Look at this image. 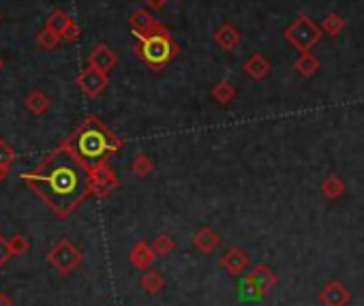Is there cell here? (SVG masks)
Here are the masks:
<instances>
[{
    "mask_svg": "<svg viewBox=\"0 0 364 306\" xmlns=\"http://www.w3.org/2000/svg\"><path fill=\"white\" fill-rule=\"evenodd\" d=\"M22 180L58 217H69L92 193L90 167L64 146L52 150L32 172L22 174Z\"/></svg>",
    "mask_w": 364,
    "mask_h": 306,
    "instance_id": "6da1fadb",
    "label": "cell"
},
{
    "mask_svg": "<svg viewBox=\"0 0 364 306\" xmlns=\"http://www.w3.org/2000/svg\"><path fill=\"white\" fill-rule=\"evenodd\" d=\"M62 146L69 148L84 165L92 169L110 154L118 152L122 142L96 116H88Z\"/></svg>",
    "mask_w": 364,
    "mask_h": 306,
    "instance_id": "7a4b0ae2",
    "label": "cell"
},
{
    "mask_svg": "<svg viewBox=\"0 0 364 306\" xmlns=\"http://www.w3.org/2000/svg\"><path fill=\"white\" fill-rule=\"evenodd\" d=\"M136 54L150 66L152 71H161L165 64H170L176 58L178 45H176L174 37L170 35V28H163V30L150 32V35L138 37Z\"/></svg>",
    "mask_w": 364,
    "mask_h": 306,
    "instance_id": "3957f363",
    "label": "cell"
},
{
    "mask_svg": "<svg viewBox=\"0 0 364 306\" xmlns=\"http://www.w3.org/2000/svg\"><path fill=\"white\" fill-rule=\"evenodd\" d=\"M283 37L289 45H293L300 54L311 52L323 37V30L315 24L309 15H298L283 32Z\"/></svg>",
    "mask_w": 364,
    "mask_h": 306,
    "instance_id": "277c9868",
    "label": "cell"
},
{
    "mask_svg": "<svg viewBox=\"0 0 364 306\" xmlns=\"http://www.w3.org/2000/svg\"><path fill=\"white\" fill-rule=\"evenodd\" d=\"M279 283V277L277 272L266 265V263H257L253 265V270L249 272V275L242 279V285H240V291L247 296V298H263L268 296Z\"/></svg>",
    "mask_w": 364,
    "mask_h": 306,
    "instance_id": "5b68a950",
    "label": "cell"
},
{
    "mask_svg": "<svg viewBox=\"0 0 364 306\" xmlns=\"http://www.w3.org/2000/svg\"><path fill=\"white\" fill-rule=\"evenodd\" d=\"M48 261L60 272V275H71V272L82 263V251L67 238L58 240L52 251L48 253Z\"/></svg>",
    "mask_w": 364,
    "mask_h": 306,
    "instance_id": "8992f818",
    "label": "cell"
},
{
    "mask_svg": "<svg viewBox=\"0 0 364 306\" xmlns=\"http://www.w3.org/2000/svg\"><path fill=\"white\" fill-rule=\"evenodd\" d=\"M90 184H92V193L96 197H105L118 187V178L114 174V169L103 161L90 169Z\"/></svg>",
    "mask_w": 364,
    "mask_h": 306,
    "instance_id": "52a82bcc",
    "label": "cell"
},
{
    "mask_svg": "<svg viewBox=\"0 0 364 306\" xmlns=\"http://www.w3.org/2000/svg\"><path fill=\"white\" fill-rule=\"evenodd\" d=\"M108 84H110L108 73L94 69V66H90V64L78 75V86H80V90H82L86 96H90V99H94V96H99V94H103V90L108 88Z\"/></svg>",
    "mask_w": 364,
    "mask_h": 306,
    "instance_id": "ba28073f",
    "label": "cell"
},
{
    "mask_svg": "<svg viewBox=\"0 0 364 306\" xmlns=\"http://www.w3.org/2000/svg\"><path fill=\"white\" fill-rule=\"evenodd\" d=\"M129 24H131V30H133V37H144V35H150V32H156V30H163L168 28L165 24H161L150 9H136L133 13L129 15Z\"/></svg>",
    "mask_w": 364,
    "mask_h": 306,
    "instance_id": "9c48e42d",
    "label": "cell"
},
{
    "mask_svg": "<svg viewBox=\"0 0 364 306\" xmlns=\"http://www.w3.org/2000/svg\"><path fill=\"white\" fill-rule=\"evenodd\" d=\"M251 265V257L247 251H242L240 247H231L223 253L221 257V268L227 272L229 277H240L249 270Z\"/></svg>",
    "mask_w": 364,
    "mask_h": 306,
    "instance_id": "30bf717a",
    "label": "cell"
},
{
    "mask_svg": "<svg viewBox=\"0 0 364 306\" xmlns=\"http://www.w3.org/2000/svg\"><path fill=\"white\" fill-rule=\"evenodd\" d=\"M351 300V291L347 289V285H343L341 281H328L321 291H319V304L321 306H345Z\"/></svg>",
    "mask_w": 364,
    "mask_h": 306,
    "instance_id": "8fae6325",
    "label": "cell"
},
{
    "mask_svg": "<svg viewBox=\"0 0 364 306\" xmlns=\"http://www.w3.org/2000/svg\"><path fill=\"white\" fill-rule=\"evenodd\" d=\"M88 64L94 66V69H99V71H103V73H110V71L114 69V66L118 64V56H116L105 43H99V45L90 52Z\"/></svg>",
    "mask_w": 364,
    "mask_h": 306,
    "instance_id": "7c38bea8",
    "label": "cell"
},
{
    "mask_svg": "<svg viewBox=\"0 0 364 306\" xmlns=\"http://www.w3.org/2000/svg\"><path fill=\"white\" fill-rule=\"evenodd\" d=\"M212 41L223 50V52H234L240 43V32L234 24H221L217 30H214V35H212Z\"/></svg>",
    "mask_w": 364,
    "mask_h": 306,
    "instance_id": "4fadbf2b",
    "label": "cell"
},
{
    "mask_svg": "<svg viewBox=\"0 0 364 306\" xmlns=\"http://www.w3.org/2000/svg\"><path fill=\"white\" fill-rule=\"evenodd\" d=\"M221 245V238L214 229L210 227H200L193 233V247L200 251L202 255H210L219 249Z\"/></svg>",
    "mask_w": 364,
    "mask_h": 306,
    "instance_id": "5bb4252c",
    "label": "cell"
},
{
    "mask_svg": "<svg viewBox=\"0 0 364 306\" xmlns=\"http://www.w3.org/2000/svg\"><path fill=\"white\" fill-rule=\"evenodd\" d=\"M242 69H245V73L251 78V80H255V82H261L263 78H266L268 73H270V60L263 56V54H259V52H255V54H251L249 58H247V62L242 64Z\"/></svg>",
    "mask_w": 364,
    "mask_h": 306,
    "instance_id": "9a60e30c",
    "label": "cell"
},
{
    "mask_svg": "<svg viewBox=\"0 0 364 306\" xmlns=\"http://www.w3.org/2000/svg\"><path fill=\"white\" fill-rule=\"evenodd\" d=\"M156 259V253L152 249V245H146V242H138L133 245V249L129 251V261L133 268L138 270H148L152 265V261Z\"/></svg>",
    "mask_w": 364,
    "mask_h": 306,
    "instance_id": "2e32d148",
    "label": "cell"
},
{
    "mask_svg": "<svg viewBox=\"0 0 364 306\" xmlns=\"http://www.w3.org/2000/svg\"><path fill=\"white\" fill-rule=\"evenodd\" d=\"M319 66H321V62H319L317 56H313L311 52L300 54V56L296 58V62H293V69L298 71V75L307 78V80H311V78L319 71Z\"/></svg>",
    "mask_w": 364,
    "mask_h": 306,
    "instance_id": "e0dca14e",
    "label": "cell"
},
{
    "mask_svg": "<svg viewBox=\"0 0 364 306\" xmlns=\"http://www.w3.org/2000/svg\"><path fill=\"white\" fill-rule=\"evenodd\" d=\"M24 105H26V110L30 112V114H45L48 110H50V96L45 94V92H41V90H32L28 96H26V101H24Z\"/></svg>",
    "mask_w": 364,
    "mask_h": 306,
    "instance_id": "ac0fdd59",
    "label": "cell"
},
{
    "mask_svg": "<svg viewBox=\"0 0 364 306\" xmlns=\"http://www.w3.org/2000/svg\"><path fill=\"white\" fill-rule=\"evenodd\" d=\"M212 99L217 101L219 105H229L231 101L236 99V86L231 84V82H217L214 86H212Z\"/></svg>",
    "mask_w": 364,
    "mask_h": 306,
    "instance_id": "d6986e66",
    "label": "cell"
},
{
    "mask_svg": "<svg viewBox=\"0 0 364 306\" xmlns=\"http://www.w3.org/2000/svg\"><path fill=\"white\" fill-rule=\"evenodd\" d=\"M140 287H142L146 293L154 296V293H159V291L165 287V279H163L161 272H156V270H146V275H144L142 281H140Z\"/></svg>",
    "mask_w": 364,
    "mask_h": 306,
    "instance_id": "ffe728a7",
    "label": "cell"
},
{
    "mask_svg": "<svg viewBox=\"0 0 364 306\" xmlns=\"http://www.w3.org/2000/svg\"><path fill=\"white\" fill-rule=\"evenodd\" d=\"M321 193H323L326 199L335 201V199L343 197V193H345V182H343L339 176H328V178L321 182Z\"/></svg>",
    "mask_w": 364,
    "mask_h": 306,
    "instance_id": "44dd1931",
    "label": "cell"
},
{
    "mask_svg": "<svg viewBox=\"0 0 364 306\" xmlns=\"http://www.w3.org/2000/svg\"><path fill=\"white\" fill-rule=\"evenodd\" d=\"M319 28L323 30V35H330V37H337L339 32H343L345 28V20L339 15V13H326Z\"/></svg>",
    "mask_w": 364,
    "mask_h": 306,
    "instance_id": "7402d4cb",
    "label": "cell"
},
{
    "mask_svg": "<svg viewBox=\"0 0 364 306\" xmlns=\"http://www.w3.org/2000/svg\"><path fill=\"white\" fill-rule=\"evenodd\" d=\"M154 169V163L148 154H138L133 161H131V172H133V176L138 178H148L152 174Z\"/></svg>",
    "mask_w": 364,
    "mask_h": 306,
    "instance_id": "603a6c76",
    "label": "cell"
},
{
    "mask_svg": "<svg viewBox=\"0 0 364 306\" xmlns=\"http://www.w3.org/2000/svg\"><path fill=\"white\" fill-rule=\"evenodd\" d=\"M152 249H154L156 257H168V255L174 253L176 242H174V238L170 233H159L152 240Z\"/></svg>",
    "mask_w": 364,
    "mask_h": 306,
    "instance_id": "cb8c5ba5",
    "label": "cell"
},
{
    "mask_svg": "<svg viewBox=\"0 0 364 306\" xmlns=\"http://www.w3.org/2000/svg\"><path fill=\"white\" fill-rule=\"evenodd\" d=\"M69 22H71V17L64 13V11H52L50 13V17H48V24H45V28H50V30H54L56 35H60L62 37V30L69 26Z\"/></svg>",
    "mask_w": 364,
    "mask_h": 306,
    "instance_id": "d4e9b609",
    "label": "cell"
},
{
    "mask_svg": "<svg viewBox=\"0 0 364 306\" xmlns=\"http://www.w3.org/2000/svg\"><path fill=\"white\" fill-rule=\"evenodd\" d=\"M60 35H56L54 30H50V28H43L39 35H37V45L39 48H43V50H54L58 43H60Z\"/></svg>",
    "mask_w": 364,
    "mask_h": 306,
    "instance_id": "484cf974",
    "label": "cell"
},
{
    "mask_svg": "<svg viewBox=\"0 0 364 306\" xmlns=\"http://www.w3.org/2000/svg\"><path fill=\"white\" fill-rule=\"evenodd\" d=\"M9 245H11V251H13L15 257L28 253V249H30V242H28V238L24 233H15L11 240H9Z\"/></svg>",
    "mask_w": 364,
    "mask_h": 306,
    "instance_id": "4316f807",
    "label": "cell"
},
{
    "mask_svg": "<svg viewBox=\"0 0 364 306\" xmlns=\"http://www.w3.org/2000/svg\"><path fill=\"white\" fill-rule=\"evenodd\" d=\"M80 35H82V26H80L75 20H71L69 26L62 30V39H64V41H78Z\"/></svg>",
    "mask_w": 364,
    "mask_h": 306,
    "instance_id": "83f0119b",
    "label": "cell"
},
{
    "mask_svg": "<svg viewBox=\"0 0 364 306\" xmlns=\"http://www.w3.org/2000/svg\"><path fill=\"white\" fill-rule=\"evenodd\" d=\"M13 159H15V150H13L7 142L0 140V165L9 167V165L13 163Z\"/></svg>",
    "mask_w": 364,
    "mask_h": 306,
    "instance_id": "f1b7e54d",
    "label": "cell"
},
{
    "mask_svg": "<svg viewBox=\"0 0 364 306\" xmlns=\"http://www.w3.org/2000/svg\"><path fill=\"white\" fill-rule=\"evenodd\" d=\"M11 255H13V251H11L9 240H5V238L0 235V265H5L11 259Z\"/></svg>",
    "mask_w": 364,
    "mask_h": 306,
    "instance_id": "f546056e",
    "label": "cell"
},
{
    "mask_svg": "<svg viewBox=\"0 0 364 306\" xmlns=\"http://www.w3.org/2000/svg\"><path fill=\"white\" fill-rule=\"evenodd\" d=\"M165 3H168V0H146L148 9H163Z\"/></svg>",
    "mask_w": 364,
    "mask_h": 306,
    "instance_id": "4dcf8cb0",
    "label": "cell"
},
{
    "mask_svg": "<svg viewBox=\"0 0 364 306\" xmlns=\"http://www.w3.org/2000/svg\"><path fill=\"white\" fill-rule=\"evenodd\" d=\"M0 306H13V300L7 293H0Z\"/></svg>",
    "mask_w": 364,
    "mask_h": 306,
    "instance_id": "1f68e13d",
    "label": "cell"
},
{
    "mask_svg": "<svg viewBox=\"0 0 364 306\" xmlns=\"http://www.w3.org/2000/svg\"><path fill=\"white\" fill-rule=\"evenodd\" d=\"M7 172H9V167H5V165H0V182H3V180L7 178Z\"/></svg>",
    "mask_w": 364,
    "mask_h": 306,
    "instance_id": "d6a6232c",
    "label": "cell"
},
{
    "mask_svg": "<svg viewBox=\"0 0 364 306\" xmlns=\"http://www.w3.org/2000/svg\"><path fill=\"white\" fill-rule=\"evenodd\" d=\"M3 66H5V62H3V58H0V71H3Z\"/></svg>",
    "mask_w": 364,
    "mask_h": 306,
    "instance_id": "836d02e7",
    "label": "cell"
}]
</instances>
